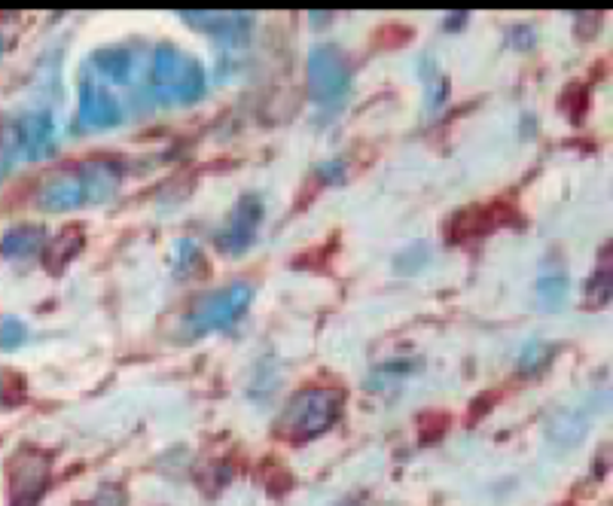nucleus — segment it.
I'll return each instance as SVG.
<instances>
[{
	"label": "nucleus",
	"instance_id": "1",
	"mask_svg": "<svg viewBox=\"0 0 613 506\" xmlns=\"http://www.w3.org/2000/svg\"><path fill=\"white\" fill-rule=\"evenodd\" d=\"M339 409H342V394L339 391H327V388L299 391L287 403V409H284V415L278 421V433H284L290 439L318 436L327 427H333V421L339 418Z\"/></svg>",
	"mask_w": 613,
	"mask_h": 506
},
{
	"label": "nucleus",
	"instance_id": "2",
	"mask_svg": "<svg viewBox=\"0 0 613 506\" xmlns=\"http://www.w3.org/2000/svg\"><path fill=\"white\" fill-rule=\"evenodd\" d=\"M153 83L162 101H196L205 92V71L187 52L162 43L153 61Z\"/></svg>",
	"mask_w": 613,
	"mask_h": 506
},
{
	"label": "nucleus",
	"instance_id": "3",
	"mask_svg": "<svg viewBox=\"0 0 613 506\" xmlns=\"http://www.w3.org/2000/svg\"><path fill=\"white\" fill-rule=\"evenodd\" d=\"M251 299H254V287L244 284V281L226 284V287H220L214 293H205L190 308V330L196 336H205V333L232 327L241 318V314L248 311Z\"/></svg>",
	"mask_w": 613,
	"mask_h": 506
},
{
	"label": "nucleus",
	"instance_id": "4",
	"mask_svg": "<svg viewBox=\"0 0 613 506\" xmlns=\"http://www.w3.org/2000/svg\"><path fill=\"white\" fill-rule=\"evenodd\" d=\"M351 89L348 58L336 46H315L309 52V95L321 104H336Z\"/></svg>",
	"mask_w": 613,
	"mask_h": 506
},
{
	"label": "nucleus",
	"instance_id": "5",
	"mask_svg": "<svg viewBox=\"0 0 613 506\" xmlns=\"http://www.w3.org/2000/svg\"><path fill=\"white\" fill-rule=\"evenodd\" d=\"M263 223V199L248 193L241 196L232 217L226 220V226L214 235V244L220 253H229V257H238V253H244L251 244H254V235Z\"/></svg>",
	"mask_w": 613,
	"mask_h": 506
},
{
	"label": "nucleus",
	"instance_id": "6",
	"mask_svg": "<svg viewBox=\"0 0 613 506\" xmlns=\"http://www.w3.org/2000/svg\"><path fill=\"white\" fill-rule=\"evenodd\" d=\"M13 476V506H34L49 482V461L40 455L19 458L10 470Z\"/></svg>",
	"mask_w": 613,
	"mask_h": 506
},
{
	"label": "nucleus",
	"instance_id": "7",
	"mask_svg": "<svg viewBox=\"0 0 613 506\" xmlns=\"http://www.w3.org/2000/svg\"><path fill=\"white\" fill-rule=\"evenodd\" d=\"M80 183H83V196L86 205H101L116 196V189L122 183V165L110 159H92L77 168Z\"/></svg>",
	"mask_w": 613,
	"mask_h": 506
},
{
	"label": "nucleus",
	"instance_id": "8",
	"mask_svg": "<svg viewBox=\"0 0 613 506\" xmlns=\"http://www.w3.org/2000/svg\"><path fill=\"white\" fill-rule=\"evenodd\" d=\"M86 205L83 196V183L77 171H65V174H55L52 180H46L37 193V208L49 211V214H65Z\"/></svg>",
	"mask_w": 613,
	"mask_h": 506
},
{
	"label": "nucleus",
	"instance_id": "9",
	"mask_svg": "<svg viewBox=\"0 0 613 506\" xmlns=\"http://www.w3.org/2000/svg\"><path fill=\"white\" fill-rule=\"evenodd\" d=\"M80 116L86 125H95V129H107V125H116L122 119L119 101L101 89L92 77H83V89H80Z\"/></svg>",
	"mask_w": 613,
	"mask_h": 506
},
{
	"label": "nucleus",
	"instance_id": "10",
	"mask_svg": "<svg viewBox=\"0 0 613 506\" xmlns=\"http://www.w3.org/2000/svg\"><path fill=\"white\" fill-rule=\"evenodd\" d=\"M180 19H187L190 25H196V28H202L226 43L241 40L251 31V22H254V16H248V13H196V10H183Z\"/></svg>",
	"mask_w": 613,
	"mask_h": 506
},
{
	"label": "nucleus",
	"instance_id": "11",
	"mask_svg": "<svg viewBox=\"0 0 613 506\" xmlns=\"http://www.w3.org/2000/svg\"><path fill=\"white\" fill-rule=\"evenodd\" d=\"M52 132H55V125L49 113L40 110V113L22 116V122L16 125V141L28 159H43L52 153Z\"/></svg>",
	"mask_w": 613,
	"mask_h": 506
},
{
	"label": "nucleus",
	"instance_id": "12",
	"mask_svg": "<svg viewBox=\"0 0 613 506\" xmlns=\"http://www.w3.org/2000/svg\"><path fill=\"white\" fill-rule=\"evenodd\" d=\"M589 424H592V418L586 409H556L546 418V433L556 446L568 449V446L583 442V436L589 433Z\"/></svg>",
	"mask_w": 613,
	"mask_h": 506
},
{
	"label": "nucleus",
	"instance_id": "13",
	"mask_svg": "<svg viewBox=\"0 0 613 506\" xmlns=\"http://www.w3.org/2000/svg\"><path fill=\"white\" fill-rule=\"evenodd\" d=\"M132 65H135V55L126 46H104L92 55V71H98L110 83H129Z\"/></svg>",
	"mask_w": 613,
	"mask_h": 506
},
{
	"label": "nucleus",
	"instance_id": "14",
	"mask_svg": "<svg viewBox=\"0 0 613 506\" xmlns=\"http://www.w3.org/2000/svg\"><path fill=\"white\" fill-rule=\"evenodd\" d=\"M83 244H86V232L80 229V226H71V229H65L61 232L55 241H46V253H43V263L52 269V272H58V269H65L77 253L83 250Z\"/></svg>",
	"mask_w": 613,
	"mask_h": 506
},
{
	"label": "nucleus",
	"instance_id": "15",
	"mask_svg": "<svg viewBox=\"0 0 613 506\" xmlns=\"http://www.w3.org/2000/svg\"><path fill=\"white\" fill-rule=\"evenodd\" d=\"M43 238H46L43 226H37V223H19V226H13V229L4 235V241H0V253H4V257H13V260L31 257L37 247H43Z\"/></svg>",
	"mask_w": 613,
	"mask_h": 506
},
{
	"label": "nucleus",
	"instance_id": "16",
	"mask_svg": "<svg viewBox=\"0 0 613 506\" xmlns=\"http://www.w3.org/2000/svg\"><path fill=\"white\" fill-rule=\"evenodd\" d=\"M492 217H488L485 208H470V211H461L452 223H449V238L455 241H467V238H476L482 232L492 229Z\"/></svg>",
	"mask_w": 613,
	"mask_h": 506
},
{
	"label": "nucleus",
	"instance_id": "17",
	"mask_svg": "<svg viewBox=\"0 0 613 506\" xmlns=\"http://www.w3.org/2000/svg\"><path fill=\"white\" fill-rule=\"evenodd\" d=\"M568 275L565 272H549L537 281V299H540V308L546 311H559L568 299Z\"/></svg>",
	"mask_w": 613,
	"mask_h": 506
},
{
	"label": "nucleus",
	"instance_id": "18",
	"mask_svg": "<svg viewBox=\"0 0 613 506\" xmlns=\"http://www.w3.org/2000/svg\"><path fill=\"white\" fill-rule=\"evenodd\" d=\"M549 357H553V348H549L546 342H540V339H534V342H528V348L522 351L519 369H522L525 375H531V372L543 369V366L549 363Z\"/></svg>",
	"mask_w": 613,
	"mask_h": 506
},
{
	"label": "nucleus",
	"instance_id": "19",
	"mask_svg": "<svg viewBox=\"0 0 613 506\" xmlns=\"http://www.w3.org/2000/svg\"><path fill=\"white\" fill-rule=\"evenodd\" d=\"M427 260H431V250L424 244H409L397 257V272H418L421 266H427Z\"/></svg>",
	"mask_w": 613,
	"mask_h": 506
},
{
	"label": "nucleus",
	"instance_id": "20",
	"mask_svg": "<svg viewBox=\"0 0 613 506\" xmlns=\"http://www.w3.org/2000/svg\"><path fill=\"white\" fill-rule=\"evenodd\" d=\"M28 330L19 318H7V321H0V348L4 351H13L25 342Z\"/></svg>",
	"mask_w": 613,
	"mask_h": 506
},
{
	"label": "nucleus",
	"instance_id": "21",
	"mask_svg": "<svg viewBox=\"0 0 613 506\" xmlns=\"http://www.w3.org/2000/svg\"><path fill=\"white\" fill-rule=\"evenodd\" d=\"M177 272L187 278L190 272H193V266H202V250L193 244V241H180L177 244Z\"/></svg>",
	"mask_w": 613,
	"mask_h": 506
},
{
	"label": "nucleus",
	"instance_id": "22",
	"mask_svg": "<svg viewBox=\"0 0 613 506\" xmlns=\"http://www.w3.org/2000/svg\"><path fill=\"white\" fill-rule=\"evenodd\" d=\"M86 506H126V491L119 485H104Z\"/></svg>",
	"mask_w": 613,
	"mask_h": 506
},
{
	"label": "nucleus",
	"instance_id": "23",
	"mask_svg": "<svg viewBox=\"0 0 613 506\" xmlns=\"http://www.w3.org/2000/svg\"><path fill=\"white\" fill-rule=\"evenodd\" d=\"M339 506H360L357 500H345V503H339Z\"/></svg>",
	"mask_w": 613,
	"mask_h": 506
},
{
	"label": "nucleus",
	"instance_id": "24",
	"mask_svg": "<svg viewBox=\"0 0 613 506\" xmlns=\"http://www.w3.org/2000/svg\"><path fill=\"white\" fill-rule=\"evenodd\" d=\"M0 52H4V37H0Z\"/></svg>",
	"mask_w": 613,
	"mask_h": 506
}]
</instances>
